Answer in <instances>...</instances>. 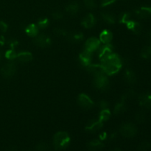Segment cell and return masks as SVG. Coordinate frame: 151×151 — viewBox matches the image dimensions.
Wrapping results in <instances>:
<instances>
[{
	"label": "cell",
	"mask_w": 151,
	"mask_h": 151,
	"mask_svg": "<svg viewBox=\"0 0 151 151\" xmlns=\"http://www.w3.org/2000/svg\"><path fill=\"white\" fill-rule=\"evenodd\" d=\"M101 66L103 72L106 75H111L116 73L122 66L121 59L116 54L112 53L109 57L101 61Z\"/></svg>",
	"instance_id": "1"
},
{
	"label": "cell",
	"mask_w": 151,
	"mask_h": 151,
	"mask_svg": "<svg viewBox=\"0 0 151 151\" xmlns=\"http://www.w3.org/2000/svg\"><path fill=\"white\" fill-rule=\"evenodd\" d=\"M70 142V137L65 131H60L55 134L53 138V145L55 149H63L67 147Z\"/></svg>",
	"instance_id": "2"
},
{
	"label": "cell",
	"mask_w": 151,
	"mask_h": 151,
	"mask_svg": "<svg viewBox=\"0 0 151 151\" xmlns=\"http://www.w3.org/2000/svg\"><path fill=\"white\" fill-rule=\"evenodd\" d=\"M120 134L126 138H132L137 134V128L134 124L125 123L120 128Z\"/></svg>",
	"instance_id": "3"
},
{
	"label": "cell",
	"mask_w": 151,
	"mask_h": 151,
	"mask_svg": "<svg viewBox=\"0 0 151 151\" xmlns=\"http://www.w3.org/2000/svg\"><path fill=\"white\" fill-rule=\"evenodd\" d=\"M16 72V66L13 62H10L1 67V73L3 77L6 78H9L13 77Z\"/></svg>",
	"instance_id": "4"
},
{
	"label": "cell",
	"mask_w": 151,
	"mask_h": 151,
	"mask_svg": "<svg viewBox=\"0 0 151 151\" xmlns=\"http://www.w3.org/2000/svg\"><path fill=\"white\" fill-rule=\"evenodd\" d=\"M94 86L99 89L105 90L109 86V80L104 73L100 74L94 76Z\"/></svg>",
	"instance_id": "5"
},
{
	"label": "cell",
	"mask_w": 151,
	"mask_h": 151,
	"mask_svg": "<svg viewBox=\"0 0 151 151\" xmlns=\"http://www.w3.org/2000/svg\"><path fill=\"white\" fill-rule=\"evenodd\" d=\"M34 44L40 47H46L51 44V40L48 35L45 34H40L35 36L34 40Z\"/></svg>",
	"instance_id": "6"
},
{
	"label": "cell",
	"mask_w": 151,
	"mask_h": 151,
	"mask_svg": "<svg viewBox=\"0 0 151 151\" xmlns=\"http://www.w3.org/2000/svg\"><path fill=\"white\" fill-rule=\"evenodd\" d=\"M78 104H79L81 107L86 109H90V108L92 107L93 105H94V103H93L92 100L90 99V97L85 94H80L78 99Z\"/></svg>",
	"instance_id": "7"
},
{
	"label": "cell",
	"mask_w": 151,
	"mask_h": 151,
	"mask_svg": "<svg viewBox=\"0 0 151 151\" xmlns=\"http://www.w3.org/2000/svg\"><path fill=\"white\" fill-rule=\"evenodd\" d=\"M100 47V41L96 38H90L86 41L85 44V50L88 51L92 52L95 51L96 50Z\"/></svg>",
	"instance_id": "8"
},
{
	"label": "cell",
	"mask_w": 151,
	"mask_h": 151,
	"mask_svg": "<svg viewBox=\"0 0 151 151\" xmlns=\"http://www.w3.org/2000/svg\"><path fill=\"white\" fill-rule=\"evenodd\" d=\"M91 53L92 52L86 50H84L81 53V55H80V60H81V63H82L83 66H88V65L91 64Z\"/></svg>",
	"instance_id": "9"
},
{
	"label": "cell",
	"mask_w": 151,
	"mask_h": 151,
	"mask_svg": "<svg viewBox=\"0 0 151 151\" xmlns=\"http://www.w3.org/2000/svg\"><path fill=\"white\" fill-rule=\"evenodd\" d=\"M112 47L110 44H106L103 47H100L99 50V58L102 60H104L107 57H109L111 54H112Z\"/></svg>",
	"instance_id": "10"
},
{
	"label": "cell",
	"mask_w": 151,
	"mask_h": 151,
	"mask_svg": "<svg viewBox=\"0 0 151 151\" xmlns=\"http://www.w3.org/2000/svg\"><path fill=\"white\" fill-rule=\"evenodd\" d=\"M96 22V19L94 18V15L91 13H88L85 17L83 19L81 24L83 26L86 28H91L94 26Z\"/></svg>",
	"instance_id": "11"
},
{
	"label": "cell",
	"mask_w": 151,
	"mask_h": 151,
	"mask_svg": "<svg viewBox=\"0 0 151 151\" xmlns=\"http://www.w3.org/2000/svg\"><path fill=\"white\" fill-rule=\"evenodd\" d=\"M139 101L142 106H144L147 109H151V94L145 93L141 94L139 97Z\"/></svg>",
	"instance_id": "12"
},
{
	"label": "cell",
	"mask_w": 151,
	"mask_h": 151,
	"mask_svg": "<svg viewBox=\"0 0 151 151\" xmlns=\"http://www.w3.org/2000/svg\"><path fill=\"white\" fill-rule=\"evenodd\" d=\"M86 67L87 70H88L90 73L92 74L94 76L104 73L101 64H89L88 66H86Z\"/></svg>",
	"instance_id": "13"
},
{
	"label": "cell",
	"mask_w": 151,
	"mask_h": 151,
	"mask_svg": "<svg viewBox=\"0 0 151 151\" xmlns=\"http://www.w3.org/2000/svg\"><path fill=\"white\" fill-rule=\"evenodd\" d=\"M103 122L100 120L97 121H92L91 123L88 124L86 128V130L88 132H97L99 130L101 129L103 127Z\"/></svg>",
	"instance_id": "14"
},
{
	"label": "cell",
	"mask_w": 151,
	"mask_h": 151,
	"mask_svg": "<svg viewBox=\"0 0 151 151\" xmlns=\"http://www.w3.org/2000/svg\"><path fill=\"white\" fill-rule=\"evenodd\" d=\"M113 38L112 33L109 30H103L100 35V40L105 44H109Z\"/></svg>",
	"instance_id": "15"
},
{
	"label": "cell",
	"mask_w": 151,
	"mask_h": 151,
	"mask_svg": "<svg viewBox=\"0 0 151 151\" xmlns=\"http://www.w3.org/2000/svg\"><path fill=\"white\" fill-rule=\"evenodd\" d=\"M16 58L18 60L22 63H27V62L30 61L32 59V55L29 52H22L17 54Z\"/></svg>",
	"instance_id": "16"
},
{
	"label": "cell",
	"mask_w": 151,
	"mask_h": 151,
	"mask_svg": "<svg viewBox=\"0 0 151 151\" xmlns=\"http://www.w3.org/2000/svg\"><path fill=\"white\" fill-rule=\"evenodd\" d=\"M136 13L140 19H147L151 15V8L147 7H142L137 10Z\"/></svg>",
	"instance_id": "17"
},
{
	"label": "cell",
	"mask_w": 151,
	"mask_h": 151,
	"mask_svg": "<svg viewBox=\"0 0 151 151\" xmlns=\"http://www.w3.org/2000/svg\"><path fill=\"white\" fill-rule=\"evenodd\" d=\"M88 148L90 150L92 151H97V150H100L104 147V145L100 141L97 139L92 140V141L89 142L88 143Z\"/></svg>",
	"instance_id": "18"
},
{
	"label": "cell",
	"mask_w": 151,
	"mask_h": 151,
	"mask_svg": "<svg viewBox=\"0 0 151 151\" xmlns=\"http://www.w3.org/2000/svg\"><path fill=\"white\" fill-rule=\"evenodd\" d=\"M25 31H26V33L29 36L35 37L38 34V27L37 25L34 24H30L27 27Z\"/></svg>",
	"instance_id": "19"
},
{
	"label": "cell",
	"mask_w": 151,
	"mask_h": 151,
	"mask_svg": "<svg viewBox=\"0 0 151 151\" xmlns=\"http://www.w3.org/2000/svg\"><path fill=\"white\" fill-rule=\"evenodd\" d=\"M79 10V4L77 2H72L68 4L66 7V11L71 15H75Z\"/></svg>",
	"instance_id": "20"
},
{
	"label": "cell",
	"mask_w": 151,
	"mask_h": 151,
	"mask_svg": "<svg viewBox=\"0 0 151 151\" xmlns=\"http://www.w3.org/2000/svg\"><path fill=\"white\" fill-rule=\"evenodd\" d=\"M126 24L128 27L130 29H131L132 31H134V32H136V33H139V32L141 31L142 29L141 25H140L139 23H137V22H131V21H128Z\"/></svg>",
	"instance_id": "21"
},
{
	"label": "cell",
	"mask_w": 151,
	"mask_h": 151,
	"mask_svg": "<svg viewBox=\"0 0 151 151\" xmlns=\"http://www.w3.org/2000/svg\"><path fill=\"white\" fill-rule=\"evenodd\" d=\"M102 18H103V21L108 24H112L115 22V17L112 13H102Z\"/></svg>",
	"instance_id": "22"
},
{
	"label": "cell",
	"mask_w": 151,
	"mask_h": 151,
	"mask_svg": "<svg viewBox=\"0 0 151 151\" xmlns=\"http://www.w3.org/2000/svg\"><path fill=\"white\" fill-rule=\"evenodd\" d=\"M125 78L129 83H134L136 82V75L132 71L127 70L125 73Z\"/></svg>",
	"instance_id": "23"
},
{
	"label": "cell",
	"mask_w": 151,
	"mask_h": 151,
	"mask_svg": "<svg viewBox=\"0 0 151 151\" xmlns=\"http://www.w3.org/2000/svg\"><path fill=\"white\" fill-rule=\"evenodd\" d=\"M125 100H122V101L118 103L115 106L114 108V113L116 114H122V112L125 111V103H124Z\"/></svg>",
	"instance_id": "24"
},
{
	"label": "cell",
	"mask_w": 151,
	"mask_h": 151,
	"mask_svg": "<svg viewBox=\"0 0 151 151\" xmlns=\"http://www.w3.org/2000/svg\"><path fill=\"white\" fill-rule=\"evenodd\" d=\"M111 116V112L109 111V109H103L101 111L100 114V118H99V120L101 121L102 122H105V121H107L108 119L110 118Z\"/></svg>",
	"instance_id": "25"
},
{
	"label": "cell",
	"mask_w": 151,
	"mask_h": 151,
	"mask_svg": "<svg viewBox=\"0 0 151 151\" xmlns=\"http://www.w3.org/2000/svg\"><path fill=\"white\" fill-rule=\"evenodd\" d=\"M69 36V39L70 41H72L73 42H78V41H82L83 38V35L81 32H75L72 34H68Z\"/></svg>",
	"instance_id": "26"
},
{
	"label": "cell",
	"mask_w": 151,
	"mask_h": 151,
	"mask_svg": "<svg viewBox=\"0 0 151 151\" xmlns=\"http://www.w3.org/2000/svg\"><path fill=\"white\" fill-rule=\"evenodd\" d=\"M142 57L144 58L149 59L151 58V46H147L145 47L142 50L141 52Z\"/></svg>",
	"instance_id": "27"
},
{
	"label": "cell",
	"mask_w": 151,
	"mask_h": 151,
	"mask_svg": "<svg viewBox=\"0 0 151 151\" xmlns=\"http://www.w3.org/2000/svg\"><path fill=\"white\" fill-rule=\"evenodd\" d=\"M83 2L86 7H87L89 10H92L97 7V4H96L94 0H84Z\"/></svg>",
	"instance_id": "28"
},
{
	"label": "cell",
	"mask_w": 151,
	"mask_h": 151,
	"mask_svg": "<svg viewBox=\"0 0 151 151\" xmlns=\"http://www.w3.org/2000/svg\"><path fill=\"white\" fill-rule=\"evenodd\" d=\"M150 144L148 142H142L140 143L138 147V150L139 151H147L150 149Z\"/></svg>",
	"instance_id": "29"
},
{
	"label": "cell",
	"mask_w": 151,
	"mask_h": 151,
	"mask_svg": "<svg viewBox=\"0 0 151 151\" xmlns=\"http://www.w3.org/2000/svg\"><path fill=\"white\" fill-rule=\"evenodd\" d=\"M16 56H17V54H16V52L13 50V49L8 50V51L6 52L5 53V57L7 58V59H9V60H13V59L16 58Z\"/></svg>",
	"instance_id": "30"
},
{
	"label": "cell",
	"mask_w": 151,
	"mask_h": 151,
	"mask_svg": "<svg viewBox=\"0 0 151 151\" xmlns=\"http://www.w3.org/2000/svg\"><path fill=\"white\" fill-rule=\"evenodd\" d=\"M136 119H137V122H144L146 119V115L144 112H139V113L137 114L136 115Z\"/></svg>",
	"instance_id": "31"
},
{
	"label": "cell",
	"mask_w": 151,
	"mask_h": 151,
	"mask_svg": "<svg viewBox=\"0 0 151 151\" xmlns=\"http://www.w3.org/2000/svg\"><path fill=\"white\" fill-rule=\"evenodd\" d=\"M49 24V20L47 19H41L39 22H38V28H41V29H44L47 27Z\"/></svg>",
	"instance_id": "32"
},
{
	"label": "cell",
	"mask_w": 151,
	"mask_h": 151,
	"mask_svg": "<svg viewBox=\"0 0 151 151\" xmlns=\"http://www.w3.org/2000/svg\"><path fill=\"white\" fill-rule=\"evenodd\" d=\"M48 148V145L45 142H40L36 146L37 151H47Z\"/></svg>",
	"instance_id": "33"
},
{
	"label": "cell",
	"mask_w": 151,
	"mask_h": 151,
	"mask_svg": "<svg viewBox=\"0 0 151 151\" xmlns=\"http://www.w3.org/2000/svg\"><path fill=\"white\" fill-rule=\"evenodd\" d=\"M129 18H130V14L128 13H125L120 16V22L122 23H127V22L129 21Z\"/></svg>",
	"instance_id": "34"
},
{
	"label": "cell",
	"mask_w": 151,
	"mask_h": 151,
	"mask_svg": "<svg viewBox=\"0 0 151 151\" xmlns=\"http://www.w3.org/2000/svg\"><path fill=\"white\" fill-rule=\"evenodd\" d=\"M55 33L56 35H68L67 32H66V30L63 29H60V28H56L55 29Z\"/></svg>",
	"instance_id": "35"
},
{
	"label": "cell",
	"mask_w": 151,
	"mask_h": 151,
	"mask_svg": "<svg viewBox=\"0 0 151 151\" xmlns=\"http://www.w3.org/2000/svg\"><path fill=\"white\" fill-rule=\"evenodd\" d=\"M52 18L54 19H56V20H59V19L63 18V14H62L61 12L55 11L52 13Z\"/></svg>",
	"instance_id": "36"
},
{
	"label": "cell",
	"mask_w": 151,
	"mask_h": 151,
	"mask_svg": "<svg viewBox=\"0 0 151 151\" xmlns=\"http://www.w3.org/2000/svg\"><path fill=\"white\" fill-rule=\"evenodd\" d=\"M116 1V0H102L101 1V6L102 7H106V6L110 5Z\"/></svg>",
	"instance_id": "37"
},
{
	"label": "cell",
	"mask_w": 151,
	"mask_h": 151,
	"mask_svg": "<svg viewBox=\"0 0 151 151\" xmlns=\"http://www.w3.org/2000/svg\"><path fill=\"white\" fill-rule=\"evenodd\" d=\"M7 29V24L4 22H0V31L2 32H5Z\"/></svg>",
	"instance_id": "38"
},
{
	"label": "cell",
	"mask_w": 151,
	"mask_h": 151,
	"mask_svg": "<svg viewBox=\"0 0 151 151\" xmlns=\"http://www.w3.org/2000/svg\"><path fill=\"white\" fill-rule=\"evenodd\" d=\"M100 106L102 108V109H106L109 106V104L106 101H101L100 103Z\"/></svg>",
	"instance_id": "39"
},
{
	"label": "cell",
	"mask_w": 151,
	"mask_h": 151,
	"mask_svg": "<svg viewBox=\"0 0 151 151\" xmlns=\"http://www.w3.org/2000/svg\"><path fill=\"white\" fill-rule=\"evenodd\" d=\"M5 43V39H4V36L0 35V46H3Z\"/></svg>",
	"instance_id": "40"
},
{
	"label": "cell",
	"mask_w": 151,
	"mask_h": 151,
	"mask_svg": "<svg viewBox=\"0 0 151 151\" xmlns=\"http://www.w3.org/2000/svg\"><path fill=\"white\" fill-rule=\"evenodd\" d=\"M100 139L101 140H104L105 139H106V133H103V134H102L100 136Z\"/></svg>",
	"instance_id": "41"
},
{
	"label": "cell",
	"mask_w": 151,
	"mask_h": 151,
	"mask_svg": "<svg viewBox=\"0 0 151 151\" xmlns=\"http://www.w3.org/2000/svg\"><path fill=\"white\" fill-rule=\"evenodd\" d=\"M148 35V38H150V39H151V32H149L148 35Z\"/></svg>",
	"instance_id": "42"
},
{
	"label": "cell",
	"mask_w": 151,
	"mask_h": 151,
	"mask_svg": "<svg viewBox=\"0 0 151 151\" xmlns=\"http://www.w3.org/2000/svg\"><path fill=\"white\" fill-rule=\"evenodd\" d=\"M10 151H16V150L15 148H11L10 149Z\"/></svg>",
	"instance_id": "43"
},
{
	"label": "cell",
	"mask_w": 151,
	"mask_h": 151,
	"mask_svg": "<svg viewBox=\"0 0 151 151\" xmlns=\"http://www.w3.org/2000/svg\"><path fill=\"white\" fill-rule=\"evenodd\" d=\"M113 151H121V150H119V149L116 148V149H115V150H114Z\"/></svg>",
	"instance_id": "44"
},
{
	"label": "cell",
	"mask_w": 151,
	"mask_h": 151,
	"mask_svg": "<svg viewBox=\"0 0 151 151\" xmlns=\"http://www.w3.org/2000/svg\"><path fill=\"white\" fill-rule=\"evenodd\" d=\"M0 58H1V53H0Z\"/></svg>",
	"instance_id": "45"
}]
</instances>
